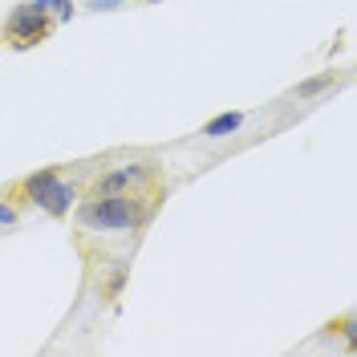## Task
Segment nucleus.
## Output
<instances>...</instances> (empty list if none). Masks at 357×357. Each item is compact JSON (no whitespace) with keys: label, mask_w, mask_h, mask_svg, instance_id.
<instances>
[{"label":"nucleus","mask_w":357,"mask_h":357,"mask_svg":"<svg viewBox=\"0 0 357 357\" xmlns=\"http://www.w3.org/2000/svg\"><path fill=\"white\" fill-rule=\"evenodd\" d=\"M82 223L89 227H106V231H122V227H138L142 223V207L134 195L126 191H114V195H98L82 211Z\"/></svg>","instance_id":"nucleus-1"},{"label":"nucleus","mask_w":357,"mask_h":357,"mask_svg":"<svg viewBox=\"0 0 357 357\" xmlns=\"http://www.w3.org/2000/svg\"><path fill=\"white\" fill-rule=\"evenodd\" d=\"M24 191H29V199L45 207L49 215H69V203H73V187L57 178V171H37V175L24 178Z\"/></svg>","instance_id":"nucleus-2"},{"label":"nucleus","mask_w":357,"mask_h":357,"mask_svg":"<svg viewBox=\"0 0 357 357\" xmlns=\"http://www.w3.org/2000/svg\"><path fill=\"white\" fill-rule=\"evenodd\" d=\"M142 175H146V167H138V162H126V167L110 171V175L98 183V195H114V191H126V187H130V183H138Z\"/></svg>","instance_id":"nucleus-4"},{"label":"nucleus","mask_w":357,"mask_h":357,"mask_svg":"<svg viewBox=\"0 0 357 357\" xmlns=\"http://www.w3.org/2000/svg\"><path fill=\"white\" fill-rule=\"evenodd\" d=\"M37 4H41L53 21H69V17H73V4H69V0H37Z\"/></svg>","instance_id":"nucleus-6"},{"label":"nucleus","mask_w":357,"mask_h":357,"mask_svg":"<svg viewBox=\"0 0 357 357\" xmlns=\"http://www.w3.org/2000/svg\"><path fill=\"white\" fill-rule=\"evenodd\" d=\"M240 126H244V114L231 110V114H220V118H211V122L203 126V134H207V138H223V134H236Z\"/></svg>","instance_id":"nucleus-5"},{"label":"nucleus","mask_w":357,"mask_h":357,"mask_svg":"<svg viewBox=\"0 0 357 357\" xmlns=\"http://www.w3.org/2000/svg\"><path fill=\"white\" fill-rule=\"evenodd\" d=\"M118 4H122V0H89V8H98V13H102V8L110 13V8H118Z\"/></svg>","instance_id":"nucleus-8"},{"label":"nucleus","mask_w":357,"mask_h":357,"mask_svg":"<svg viewBox=\"0 0 357 357\" xmlns=\"http://www.w3.org/2000/svg\"><path fill=\"white\" fill-rule=\"evenodd\" d=\"M13 223H17V211H13L8 203H0V231H4V227H13Z\"/></svg>","instance_id":"nucleus-7"},{"label":"nucleus","mask_w":357,"mask_h":357,"mask_svg":"<svg viewBox=\"0 0 357 357\" xmlns=\"http://www.w3.org/2000/svg\"><path fill=\"white\" fill-rule=\"evenodd\" d=\"M49 29H53V17L45 13L37 0H24L13 8V17H8V37L17 45H33V41H45L49 37Z\"/></svg>","instance_id":"nucleus-3"}]
</instances>
